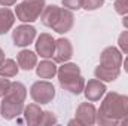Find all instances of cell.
Returning a JSON list of instances; mask_svg holds the SVG:
<instances>
[{
	"instance_id": "5bb4252c",
	"label": "cell",
	"mask_w": 128,
	"mask_h": 126,
	"mask_svg": "<svg viewBox=\"0 0 128 126\" xmlns=\"http://www.w3.org/2000/svg\"><path fill=\"white\" fill-rule=\"evenodd\" d=\"M60 86L63 89H66V91L72 92V94L79 95V94H82L84 89H85V80H84L82 74H79V76H74L72 79H67V80L60 82Z\"/></svg>"
},
{
	"instance_id": "8fae6325",
	"label": "cell",
	"mask_w": 128,
	"mask_h": 126,
	"mask_svg": "<svg viewBox=\"0 0 128 126\" xmlns=\"http://www.w3.org/2000/svg\"><path fill=\"white\" fill-rule=\"evenodd\" d=\"M106 85L98 80V79H92L90 80L88 83H85V89H84V94H85V98L91 102L94 101H98L103 95L106 94Z\"/></svg>"
},
{
	"instance_id": "8992f818",
	"label": "cell",
	"mask_w": 128,
	"mask_h": 126,
	"mask_svg": "<svg viewBox=\"0 0 128 126\" xmlns=\"http://www.w3.org/2000/svg\"><path fill=\"white\" fill-rule=\"evenodd\" d=\"M36 52L42 58H52L55 54V39L48 33H42L36 40Z\"/></svg>"
},
{
	"instance_id": "52a82bcc",
	"label": "cell",
	"mask_w": 128,
	"mask_h": 126,
	"mask_svg": "<svg viewBox=\"0 0 128 126\" xmlns=\"http://www.w3.org/2000/svg\"><path fill=\"white\" fill-rule=\"evenodd\" d=\"M76 119L84 126H92L97 123V108L91 102H82L76 108Z\"/></svg>"
},
{
	"instance_id": "603a6c76",
	"label": "cell",
	"mask_w": 128,
	"mask_h": 126,
	"mask_svg": "<svg viewBox=\"0 0 128 126\" xmlns=\"http://www.w3.org/2000/svg\"><path fill=\"white\" fill-rule=\"evenodd\" d=\"M55 123H57V117L54 116V113H51V111H43L42 113L39 125H55Z\"/></svg>"
},
{
	"instance_id": "ac0fdd59",
	"label": "cell",
	"mask_w": 128,
	"mask_h": 126,
	"mask_svg": "<svg viewBox=\"0 0 128 126\" xmlns=\"http://www.w3.org/2000/svg\"><path fill=\"white\" fill-rule=\"evenodd\" d=\"M58 82H63V80H67V79H72L74 76H79L80 74V68L78 64L73 63H63V65L58 68Z\"/></svg>"
},
{
	"instance_id": "9a60e30c",
	"label": "cell",
	"mask_w": 128,
	"mask_h": 126,
	"mask_svg": "<svg viewBox=\"0 0 128 126\" xmlns=\"http://www.w3.org/2000/svg\"><path fill=\"white\" fill-rule=\"evenodd\" d=\"M94 74H96V79L101 82H115L121 74V68H110L100 64L94 70Z\"/></svg>"
},
{
	"instance_id": "7c38bea8",
	"label": "cell",
	"mask_w": 128,
	"mask_h": 126,
	"mask_svg": "<svg viewBox=\"0 0 128 126\" xmlns=\"http://www.w3.org/2000/svg\"><path fill=\"white\" fill-rule=\"evenodd\" d=\"M16 63L20 65V68H22L26 71H30L33 68H36V65H37V55L33 51L22 49L16 55Z\"/></svg>"
},
{
	"instance_id": "d6986e66",
	"label": "cell",
	"mask_w": 128,
	"mask_h": 126,
	"mask_svg": "<svg viewBox=\"0 0 128 126\" xmlns=\"http://www.w3.org/2000/svg\"><path fill=\"white\" fill-rule=\"evenodd\" d=\"M24 119L28 125H39V120L42 117V110L37 104H28L27 107H24Z\"/></svg>"
},
{
	"instance_id": "484cf974",
	"label": "cell",
	"mask_w": 128,
	"mask_h": 126,
	"mask_svg": "<svg viewBox=\"0 0 128 126\" xmlns=\"http://www.w3.org/2000/svg\"><path fill=\"white\" fill-rule=\"evenodd\" d=\"M61 1H63L64 7L70 10H79L84 4V0H61Z\"/></svg>"
},
{
	"instance_id": "277c9868",
	"label": "cell",
	"mask_w": 128,
	"mask_h": 126,
	"mask_svg": "<svg viewBox=\"0 0 128 126\" xmlns=\"http://www.w3.org/2000/svg\"><path fill=\"white\" fill-rule=\"evenodd\" d=\"M24 101H20L16 98L12 96H3L2 102H0V114L3 119L6 120H12L15 117H18L20 114H22L24 111Z\"/></svg>"
},
{
	"instance_id": "ffe728a7",
	"label": "cell",
	"mask_w": 128,
	"mask_h": 126,
	"mask_svg": "<svg viewBox=\"0 0 128 126\" xmlns=\"http://www.w3.org/2000/svg\"><path fill=\"white\" fill-rule=\"evenodd\" d=\"M6 96H12V98H16L20 101H26L27 98V88L21 83V82H12L8 92H6Z\"/></svg>"
},
{
	"instance_id": "f1b7e54d",
	"label": "cell",
	"mask_w": 128,
	"mask_h": 126,
	"mask_svg": "<svg viewBox=\"0 0 128 126\" xmlns=\"http://www.w3.org/2000/svg\"><path fill=\"white\" fill-rule=\"evenodd\" d=\"M122 25H124V28H127V30H128V15H124V19H122Z\"/></svg>"
},
{
	"instance_id": "30bf717a",
	"label": "cell",
	"mask_w": 128,
	"mask_h": 126,
	"mask_svg": "<svg viewBox=\"0 0 128 126\" xmlns=\"http://www.w3.org/2000/svg\"><path fill=\"white\" fill-rule=\"evenodd\" d=\"M73 22H74V15L72 13V10L66 9V7H61L60 15L57 18L55 24L52 25V30L57 31L58 34H66V33H68L72 30Z\"/></svg>"
},
{
	"instance_id": "2e32d148",
	"label": "cell",
	"mask_w": 128,
	"mask_h": 126,
	"mask_svg": "<svg viewBox=\"0 0 128 126\" xmlns=\"http://www.w3.org/2000/svg\"><path fill=\"white\" fill-rule=\"evenodd\" d=\"M60 10H61V7H58L57 4L45 6L43 12H42V15H40L42 24H43L45 27L52 28V25L55 24V21H57V18H58V15H60Z\"/></svg>"
},
{
	"instance_id": "1f68e13d",
	"label": "cell",
	"mask_w": 128,
	"mask_h": 126,
	"mask_svg": "<svg viewBox=\"0 0 128 126\" xmlns=\"http://www.w3.org/2000/svg\"><path fill=\"white\" fill-rule=\"evenodd\" d=\"M124 70H125V71L128 73V57L125 58V60H124Z\"/></svg>"
},
{
	"instance_id": "cb8c5ba5",
	"label": "cell",
	"mask_w": 128,
	"mask_h": 126,
	"mask_svg": "<svg viewBox=\"0 0 128 126\" xmlns=\"http://www.w3.org/2000/svg\"><path fill=\"white\" fill-rule=\"evenodd\" d=\"M118 45H119V49L121 52L127 54L128 55V30L127 31H122L118 37Z\"/></svg>"
},
{
	"instance_id": "44dd1931",
	"label": "cell",
	"mask_w": 128,
	"mask_h": 126,
	"mask_svg": "<svg viewBox=\"0 0 128 126\" xmlns=\"http://www.w3.org/2000/svg\"><path fill=\"white\" fill-rule=\"evenodd\" d=\"M18 70H20L18 63H15L10 58H6L0 65V76H3V77H15L18 74Z\"/></svg>"
},
{
	"instance_id": "5b68a950",
	"label": "cell",
	"mask_w": 128,
	"mask_h": 126,
	"mask_svg": "<svg viewBox=\"0 0 128 126\" xmlns=\"http://www.w3.org/2000/svg\"><path fill=\"white\" fill-rule=\"evenodd\" d=\"M34 39H36V28L28 24L18 25L12 31V40H14L15 46H20V48H26V46L32 45Z\"/></svg>"
},
{
	"instance_id": "3957f363",
	"label": "cell",
	"mask_w": 128,
	"mask_h": 126,
	"mask_svg": "<svg viewBox=\"0 0 128 126\" xmlns=\"http://www.w3.org/2000/svg\"><path fill=\"white\" fill-rule=\"evenodd\" d=\"M30 96L37 104H49L55 98V88L48 80L34 82L30 88Z\"/></svg>"
},
{
	"instance_id": "7a4b0ae2",
	"label": "cell",
	"mask_w": 128,
	"mask_h": 126,
	"mask_svg": "<svg viewBox=\"0 0 128 126\" xmlns=\"http://www.w3.org/2000/svg\"><path fill=\"white\" fill-rule=\"evenodd\" d=\"M45 6V0H22L15 7V16L24 24H32L40 18Z\"/></svg>"
},
{
	"instance_id": "4316f807",
	"label": "cell",
	"mask_w": 128,
	"mask_h": 126,
	"mask_svg": "<svg viewBox=\"0 0 128 126\" xmlns=\"http://www.w3.org/2000/svg\"><path fill=\"white\" fill-rule=\"evenodd\" d=\"M10 83H12V82H9L8 77L0 76V98L4 96V94L8 92V89H9V86H10Z\"/></svg>"
},
{
	"instance_id": "6da1fadb",
	"label": "cell",
	"mask_w": 128,
	"mask_h": 126,
	"mask_svg": "<svg viewBox=\"0 0 128 126\" xmlns=\"http://www.w3.org/2000/svg\"><path fill=\"white\" fill-rule=\"evenodd\" d=\"M97 123L103 126L128 125V95L109 92L97 110Z\"/></svg>"
},
{
	"instance_id": "7402d4cb",
	"label": "cell",
	"mask_w": 128,
	"mask_h": 126,
	"mask_svg": "<svg viewBox=\"0 0 128 126\" xmlns=\"http://www.w3.org/2000/svg\"><path fill=\"white\" fill-rule=\"evenodd\" d=\"M113 7L116 10V13L119 15H128V0H115Z\"/></svg>"
},
{
	"instance_id": "83f0119b",
	"label": "cell",
	"mask_w": 128,
	"mask_h": 126,
	"mask_svg": "<svg viewBox=\"0 0 128 126\" xmlns=\"http://www.w3.org/2000/svg\"><path fill=\"white\" fill-rule=\"evenodd\" d=\"M16 3V0H0V4L3 7H8V6H14Z\"/></svg>"
},
{
	"instance_id": "ba28073f",
	"label": "cell",
	"mask_w": 128,
	"mask_h": 126,
	"mask_svg": "<svg viewBox=\"0 0 128 126\" xmlns=\"http://www.w3.org/2000/svg\"><path fill=\"white\" fill-rule=\"evenodd\" d=\"M73 57V46L72 42L66 37H60L55 40V54H54V61L58 64L67 63Z\"/></svg>"
},
{
	"instance_id": "e0dca14e",
	"label": "cell",
	"mask_w": 128,
	"mask_h": 126,
	"mask_svg": "<svg viewBox=\"0 0 128 126\" xmlns=\"http://www.w3.org/2000/svg\"><path fill=\"white\" fill-rule=\"evenodd\" d=\"M15 24V13L8 7H0V34L8 33Z\"/></svg>"
},
{
	"instance_id": "9c48e42d",
	"label": "cell",
	"mask_w": 128,
	"mask_h": 126,
	"mask_svg": "<svg viewBox=\"0 0 128 126\" xmlns=\"http://www.w3.org/2000/svg\"><path fill=\"white\" fill-rule=\"evenodd\" d=\"M100 64L104 67H110V68H121L122 67V52L115 46L106 48L101 52Z\"/></svg>"
},
{
	"instance_id": "4dcf8cb0",
	"label": "cell",
	"mask_w": 128,
	"mask_h": 126,
	"mask_svg": "<svg viewBox=\"0 0 128 126\" xmlns=\"http://www.w3.org/2000/svg\"><path fill=\"white\" fill-rule=\"evenodd\" d=\"M68 125H82V123H80L78 119H73V120H70V122H68Z\"/></svg>"
},
{
	"instance_id": "d4e9b609",
	"label": "cell",
	"mask_w": 128,
	"mask_h": 126,
	"mask_svg": "<svg viewBox=\"0 0 128 126\" xmlns=\"http://www.w3.org/2000/svg\"><path fill=\"white\" fill-rule=\"evenodd\" d=\"M104 4V0H84L82 7L85 10H96L98 7H101Z\"/></svg>"
},
{
	"instance_id": "4fadbf2b",
	"label": "cell",
	"mask_w": 128,
	"mask_h": 126,
	"mask_svg": "<svg viewBox=\"0 0 128 126\" xmlns=\"http://www.w3.org/2000/svg\"><path fill=\"white\" fill-rule=\"evenodd\" d=\"M58 73V67L57 63L49 61L48 58H45L43 61H40V64L36 65V74L40 79H52L55 74Z\"/></svg>"
},
{
	"instance_id": "f546056e",
	"label": "cell",
	"mask_w": 128,
	"mask_h": 126,
	"mask_svg": "<svg viewBox=\"0 0 128 126\" xmlns=\"http://www.w3.org/2000/svg\"><path fill=\"white\" fill-rule=\"evenodd\" d=\"M3 61H4V52H3V49L0 48V65H2Z\"/></svg>"
}]
</instances>
